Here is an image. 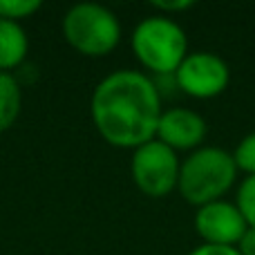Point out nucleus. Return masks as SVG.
Wrapping results in <instances>:
<instances>
[{"instance_id": "nucleus-1", "label": "nucleus", "mask_w": 255, "mask_h": 255, "mask_svg": "<svg viewBox=\"0 0 255 255\" xmlns=\"http://www.w3.org/2000/svg\"><path fill=\"white\" fill-rule=\"evenodd\" d=\"M161 94L154 79L136 70H117L94 88L90 115L97 132L115 148L136 150L157 136Z\"/></svg>"}, {"instance_id": "nucleus-8", "label": "nucleus", "mask_w": 255, "mask_h": 255, "mask_svg": "<svg viewBox=\"0 0 255 255\" xmlns=\"http://www.w3.org/2000/svg\"><path fill=\"white\" fill-rule=\"evenodd\" d=\"M206 132V121L199 112L188 110V108H170L161 112L154 139L166 143L175 152H186V150L202 148Z\"/></svg>"}, {"instance_id": "nucleus-7", "label": "nucleus", "mask_w": 255, "mask_h": 255, "mask_svg": "<svg viewBox=\"0 0 255 255\" xmlns=\"http://www.w3.org/2000/svg\"><path fill=\"white\" fill-rule=\"evenodd\" d=\"M247 229V222L233 202L217 199L206 206H199L195 213V231L204 240V244L238 247Z\"/></svg>"}, {"instance_id": "nucleus-14", "label": "nucleus", "mask_w": 255, "mask_h": 255, "mask_svg": "<svg viewBox=\"0 0 255 255\" xmlns=\"http://www.w3.org/2000/svg\"><path fill=\"white\" fill-rule=\"evenodd\" d=\"M152 7L159 9L166 18H170V13H179V11H186V9H193L195 2L193 0H154Z\"/></svg>"}, {"instance_id": "nucleus-3", "label": "nucleus", "mask_w": 255, "mask_h": 255, "mask_svg": "<svg viewBox=\"0 0 255 255\" xmlns=\"http://www.w3.org/2000/svg\"><path fill=\"white\" fill-rule=\"evenodd\" d=\"M132 52L136 61L154 76L175 74L188 56V38L181 25L166 16L143 18L132 31Z\"/></svg>"}, {"instance_id": "nucleus-6", "label": "nucleus", "mask_w": 255, "mask_h": 255, "mask_svg": "<svg viewBox=\"0 0 255 255\" xmlns=\"http://www.w3.org/2000/svg\"><path fill=\"white\" fill-rule=\"evenodd\" d=\"M177 90L193 99H215L229 88L231 70L222 56L213 52H193L175 72Z\"/></svg>"}, {"instance_id": "nucleus-9", "label": "nucleus", "mask_w": 255, "mask_h": 255, "mask_svg": "<svg viewBox=\"0 0 255 255\" xmlns=\"http://www.w3.org/2000/svg\"><path fill=\"white\" fill-rule=\"evenodd\" d=\"M29 40L20 22L0 18V72H11L25 65Z\"/></svg>"}, {"instance_id": "nucleus-11", "label": "nucleus", "mask_w": 255, "mask_h": 255, "mask_svg": "<svg viewBox=\"0 0 255 255\" xmlns=\"http://www.w3.org/2000/svg\"><path fill=\"white\" fill-rule=\"evenodd\" d=\"M43 7L40 0H0V18L11 22H20L34 16Z\"/></svg>"}, {"instance_id": "nucleus-12", "label": "nucleus", "mask_w": 255, "mask_h": 255, "mask_svg": "<svg viewBox=\"0 0 255 255\" xmlns=\"http://www.w3.org/2000/svg\"><path fill=\"white\" fill-rule=\"evenodd\" d=\"M235 206L242 213L247 226H255V175L242 179L235 195Z\"/></svg>"}, {"instance_id": "nucleus-4", "label": "nucleus", "mask_w": 255, "mask_h": 255, "mask_svg": "<svg viewBox=\"0 0 255 255\" xmlns=\"http://www.w3.org/2000/svg\"><path fill=\"white\" fill-rule=\"evenodd\" d=\"M63 36L74 52L90 58H103L119 45L121 22L103 4L79 2L63 16Z\"/></svg>"}, {"instance_id": "nucleus-5", "label": "nucleus", "mask_w": 255, "mask_h": 255, "mask_svg": "<svg viewBox=\"0 0 255 255\" xmlns=\"http://www.w3.org/2000/svg\"><path fill=\"white\" fill-rule=\"evenodd\" d=\"M179 168L181 161L177 152L157 139L132 150L130 172L136 188L145 197L159 199L170 195L179 181Z\"/></svg>"}, {"instance_id": "nucleus-16", "label": "nucleus", "mask_w": 255, "mask_h": 255, "mask_svg": "<svg viewBox=\"0 0 255 255\" xmlns=\"http://www.w3.org/2000/svg\"><path fill=\"white\" fill-rule=\"evenodd\" d=\"M235 249L240 251V255H255V226H249L244 231V235L240 238Z\"/></svg>"}, {"instance_id": "nucleus-2", "label": "nucleus", "mask_w": 255, "mask_h": 255, "mask_svg": "<svg viewBox=\"0 0 255 255\" xmlns=\"http://www.w3.org/2000/svg\"><path fill=\"white\" fill-rule=\"evenodd\" d=\"M238 179V166L231 152L215 145H202L181 161L177 190L193 206H206L222 199Z\"/></svg>"}, {"instance_id": "nucleus-10", "label": "nucleus", "mask_w": 255, "mask_h": 255, "mask_svg": "<svg viewBox=\"0 0 255 255\" xmlns=\"http://www.w3.org/2000/svg\"><path fill=\"white\" fill-rule=\"evenodd\" d=\"M22 90L11 72H0V132L9 130L20 117Z\"/></svg>"}, {"instance_id": "nucleus-13", "label": "nucleus", "mask_w": 255, "mask_h": 255, "mask_svg": "<svg viewBox=\"0 0 255 255\" xmlns=\"http://www.w3.org/2000/svg\"><path fill=\"white\" fill-rule=\"evenodd\" d=\"M233 159H235L238 170H244L247 177L255 175V132L247 134L242 141H240L235 152H233Z\"/></svg>"}, {"instance_id": "nucleus-15", "label": "nucleus", "mask_w": 255, "mask_h": 255, "mask_svg": "<svg viewBox=\"0 0 255 255\" xmlns=\"http://www.w3.org/2000/svg\"><path fill=\"white\" fill-rule=\"evenodd\" d=\"M188 255H240L235 247H215V244H199Z\"/></svg>"}]
</instances>
